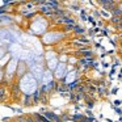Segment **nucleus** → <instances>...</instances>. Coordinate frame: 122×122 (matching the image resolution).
<instances>
[{"instance_id":"f257e3e1","label":"nucleus","mask_w":122,"mask_h":122,"mask_svg":"<svg viewBox=\"0 0 122 122\" xmlns=\"http://www.w3.org/2000/svg\"><path fill=\"white\" fill-rule=\"evenodd\" d=\"M50 28V20L43 17L42 15L38 13L33 20H30L29 28H28V33L34 37H42Z\"/></svg>"},{"instance_id":"f03ea898","label":"nucleus","mask_w":122,"mask_h":122,"mask_svg":"<svg viewBox=\"0 0 122 122\" xmlns=\"http://www.w3.org/2000/svg\"><path fill=\"white\" fill-rule=\"evenodd\" d=\"M17 84H19V88L22 95H33L40 88V83L34 79V76L30 72H28L21 79L17 80Z\"/></svg>"},{"instance_id":"7ed1b4c3","label":"nucleus","mask_w":122,"mask_h":122,"mask_svg":"<svg viewBox=\"0 0 122 122\" xmlns=\"http://www.w3.org/2000/svg\"><path fill=\"white\" fill-rule=\"evenodd\" d=\"M66 37V33L62 32V30H47L45 34L41 37V43L49 47H53V45L59 43L62 40H64Z\"/></svg>"},{"instance_id":"20e7f679","label":"nucleus","mask_w":122,"mask_h":122,"mask_svg":"<svg viewBox=\"0 0 122 122\" xmlns=\"http://www.w3.org/2000/svg\"><path fill=\"white\" fill-rule=\"evenodd\" d=\"M45 70H46V67L43 63H33L32 66L29 67V72L34 76V79L37 80L38 83L42 79V75H43V72H45Z\"/></svg>"},{"instance_id":"39448f33","label":"nucleus","mask_w":122,"mask_h":122,"mask_svg":"<svg viewBox=\"0 0 122 122\" xmlns=\"http://www.w3.org/2000/svg\"><path fill=\"white\" fill-rule=\"evenodd\" d=\"M28 72H29V70H28V66L26 63H25L24 61H19V66H17V70H16V79H21L24 75H26Z\"/></svg>"},{"instance_id":"423d86ee","label":"nucleus","mask_w":122,"mask_h":122,"mask_svg":"<svg viewBox=\"0 0 122 122\" xmlns=\"http://www.w3.org/2000/svg\"><path fill=\"white\" fill-rule=\"evenodd\" d=\"M79 74H80V72L77 71V70H74V71L68 72V74L66 75V77L63 79L64 84L68 85V84H71V83H74L75 80H77V79H79Z\"/></svg>"},{"instance_id":"0eeeda50","label":"nucleus","mask_w":122,"mask_h":122,"mask_svg":"<svg viewBox=\"0 0 122 122\" xmlns=\"http://www.w3.org/2000/svg\"><path fill=\"white\" fill-rule=\"evenodd\" d=\"M54 80V75L51 71H49V70H45V72H43L42 75V79H41L40 81V85H47L49 83H51Z\"/></svg>"},{"instance_id":"6e6552de","label":"nucleus","mask_w":122,"mask_h":122,"mask_svg":"<svg viewBox=\"0 0 122 122\" xmlns=\"http://www.w3.org/2000/svg\"><path fill=\"white\" fill-rule=\"evenodd\" d=\"M98 4H100L101 7H104V11L112 12L114 8H116L117 1H113V0H101V1H98Z\"/></svg>"},{"instance_id":"1a4fd4ad","label":"nucleus","mask_w":122,"mask_h":122,"mask_svg":"<svg viewBox=\"0 0 122 122\" xmlns=\"http://www.w3.org/2000/svg\"><path fill=\"white\" fill-rule=\"evenodd\" d=\"M8 98H11L9 89L5 85H0V102H5Z\"/></svg>"},{"instance_id":"9d476101","label":"nucleus","mask_w":122,"mask_h":122,"mask_svg":"<svg viewBox=\"0 0 122 122\" xmlns=\"http://www.w3.org/2000/svg\"><path fill=\"white\" fill-rule=\"evenodd\" d=\"M58 64H59L58 58H54V59H50V61H46V62H45L46 70H49V71H51V72L55 71L56 67H58Z\"/></svg>"},{"instance_id":"9b49d317","label":"nucleus","mask_w":122,"mask_h":122,"mask_svg":"<svg viewBox=\"0 0 122 122\" xmlns=\"http://www.w3.org/2000/svg\"><path fill=\"white\" fill-rule=\"evenodd\" d=\"M21 104H22V106H25V108L33 106V96L32 95H22Z\"/></svg>"},{"instance_id":"f8f14e48","label":"nucleus","mask_w":122,"mask_h":122,"mask_svg":"<svg viewBox=\"0 0 122 122\" xmlns=\"http://www.w3.org/2000/svg\"><path fill=\"white\" fill-rule=\"evenodd\" d=\"M54 58H58V54H56L55 50H51V51H45L43 53V59L46 61H50V59H54Z\"/></svg>"},{"instance_id":"ddd939ff","label":"nucleus","mask_w":122,"mask_h":122,"mask_svg":"<svg viewBox=\"0 0 122 122\" xmlns=\"http://www.w3.org/2000/svg\"><path fill=\"white\" fill-rule=\"evenodd\" d=\"M11 58H12L11 53H8L5 56H4V58H1V59H0V68H3V70L5 68V66L8 64V62L11 61Z\"/></svg>"},{"instance_id":"4468645a","label":"nucleus","mask_w":122,"mask_h":122,"mask_svg":"<svg viewBox=\"0 0 122 122\" xmlns=\"http://www.w3.org/2000/svg\"><path fill=\"white\" fill-rule=\"evenodd\" d=\"M32 117L34 118L36 122H49L47 119L45 118V116H42V114H40V113H33Z\"/></svg>"},{"instance_id":"2eb2a0df","label":"nucleus","mask_w":122,"mask_h":122,"mask_svg":"<svg viewBox=\"0 0 122 122\" xmlns=\"http://www.w3.org/2000/svg\"><path fill=\"white\" fill-rule=\"evenodd\" d=\"M40 89V88H38ZM33 105H40L41 104V95H40V91H37L36 93H33Z\"/></svg>"},{"instance_id":"dca6fc26","label":"nucleus","mask_w":122,"mask_h":122,"mask_svg":"<svg viewBox=\"0 0 122 122\" xmlns=\"http://www.w3.org/2000/svg\"><path fill=\"white\" fill-rule=\"evenodd\" d=\"M74 33H75V34H77V36H84L85 29H84V28H81V26H79V25H75V26H74Z\"/></svg>"},{"instance_id":"f3484780","label":"nucleus","mask_w":122,"mask_h":122,"mask_svg":"<svg viewBox=\"0 0 122 122\" xmlns=\"http://www.w3.org/2000/svg\"><path fill=\"white\" fill-rule=\"evenodd\" d=\"M58 61H59V63H67L68 62V55L66 53H61L58 55Z\"/></svg>"},{"instance_id":"a211bd4d","label":"nucleus","mask_w":122,"mask_h":122,"mask_svg":"<svg viewBox=\"0 0 122 122\" xmlns=\"http://www.w3.org/2000/svg\"><path fill=\"white\" fill-rule=\"evenodd\" d=\"M7 54H8V46H1L0 47V59L4 58Z\"/></svg>"},{"instance_id":"6ab92c4d","label":"nucleus","mask_w":122,"mask_h":122,"mask_svg":"<svg viewBox=\"0 0 122 122\" xmlns=\"http://www.w3.org/2000/svg\"><path fill=\"white\" fill-rule=\"evenodd\" d=\"M12 119H13L15 122H28L26 121V116H16Z\"/></svg>"},{"instance_id":"aec40b11","label":"nucleus","mask_w":122,"mask_h":122,"mask_svg":"<svg viewBox=\"0 0 122 122\" xmlns=\"http://www.w3.org/2000/svg\"><path fill=\"white\" fill-rule=\"evenodd\" d=\"M3 81H4V70L0 68V85L3 84Z\"/></svg>"},{"instance_id":"412c9836","label":"nucleus","mask_w":122,"mask_h":122,"mask_svg":"<svg viewBox=\"0 0 122 122\" xmlns=\"http://www.w3.org/2000/svg\"><path fill=\"white\" fill-rule=\"evenodd\" d=\"M3 122H15V121H13L12 118H4V119H3Z\"/></svg>"},{"instance_id":"4be33fe9","label":"nucleus","mask_w":122,"mask_h":122,"mask_svg":"<svg viewBox=\"0 0 122 122\" xmlns=\"http://www.w3.org/2000/svg\"><path fill=\"white\" fill-rule=\"evenodd\" d=\"M67 122H74V121H71V119H68V121H67Z\"/></svg>"}]
</instances>
